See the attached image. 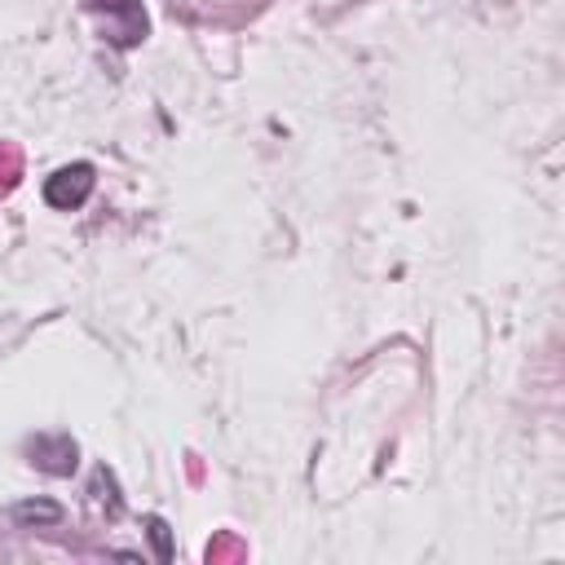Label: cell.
<instances>
[{
    "mask_svg": "<svg viewBox=\"0 0 565 565\" xmlns=\"http://www.w3.org/2000/svg\"><path fill=\"white\" fill-rule=\"evenodd\" d=\"M93 9L102 13V26H106V40L128 49L146 35V13H141V0H93Z\"/></svg>",
    "mask_w": 565,
    "mask_h": 565,
    "instance_id": "1",
    "label": "cell"
},
{
    "mask_svg": "<svg viewBox=\"0 0 565 565\" xmlns=\"http://www.w3.org/2000/svg\"><path fill=\"white\" fill-rule=\"evenodd\" d=\"M93 163H66V168H57L49 181H44V199H49V207H62V212H71V207H79L88 194H93Z\"/></svg>",
    "mask_w": 565,
    "mask_h": 565,
    "instance_id": "2",
    "label": "cell"
},
{
    "mask_svg": "<svg viewBox=\"0 0 565 565\" xmlns=\"http://www.w3.org/2000/svg\"><path fill=\"white\" fill-rule=\"evenodd\" d=\"M26 450H31V463L35 468H44V472H53V477H66V472H75V441L71 437H62V433H44V437H31L26 441Z\"/></svg>",
    "mask_w": 565,
    "mask_h": 565,
    "instance_id": "3",
    "label": "cell"
},
{
    "mask_svg": "<svg viewBox=\"0 0 565 565\" xmlns=\"http://www.w3.org/2000/svg\"><path fill=\"white\" fill-rule=\"evenodd\" d=\"M9 516L31 530V525H57V521H62V508L49 503V499H26V503H13Z\"/></svg>",
    "mask_w": 565,
    "mask_h": 565,
    "instance_id": "4",
    "label": "cell"
},
{
    "mask_svg": "<svg viewBox=\"0 0 565 565\" xmlns=\"http://www.w3.org/2000/svg\"><path fill=\"white\" fill-rule=\"evenodd\" d=\"M18 177H22V154H18V146H0V194H9V190L18 185Z\"/></svg>",
    "mask_w": 565,
    "mask_h": 565,
    "instance_id": "5",
    "label": "cell"
},
{
    "mask_svg": "<svg viewBox=\"0 0 565 565\" xmlns=\"http://www.w3.org/2000/svg\"><path fill=\"white\" fill-rule=\"evenodd\" d=\"M150 539H154V547H159V556L168 561V556H172V547H168V525H163L159 516H150Z\"/></svg>",
    "mask_w": 565,
    "mask_h": 565,
    "instance_id": "6",
    "label": "cell"
}]
</instances>
